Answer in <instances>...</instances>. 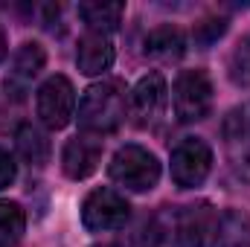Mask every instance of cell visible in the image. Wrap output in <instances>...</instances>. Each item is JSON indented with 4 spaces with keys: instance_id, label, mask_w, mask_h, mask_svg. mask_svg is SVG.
Segmentation results:
<instances>
[{
    "instance_id": "obj_19",
    "label": "cell",
    "mask_w": 250,
    "mask_h": 247,
    "mask_svg": "<svg viewBox=\"0 0 250 247\" xmlns=\"http://www.w3.org/2000/svg\"><path fill=\"white\" fill-rule=\"evenodd\" d=\"M224 32H227L224 18H204L201 23H195V44L198 47H212Z\"/></svg>"
},
{
    "instance_id": "obj_1",
    "label": "cell",
    "mask_w": 250,
    "mask_h": 247,
    "mask_svg": "<svg viewBox=\"0 0 250 247\" xmlns=\"http://www.w3.org/2000/svg\"><path fill=\"white\" fill-rule=\"evenodd\" d=\"M128 114V96H125V84L117 79H102L96 84H90L82 93L79 102V128L84 134H111L123 125Z\"/></svg>"
},
{
    "instance_id": "obj_14",
    "label": "cell",
    "mask_w": 250,
    "mask_h": 247,
    "mask_svg": "<svg viewBox=\"0 0 250 247\" xmlns=\"http://www.w3.org/2000/svg\"><path fill=\"white\" fill-rule=\"evenodd\" d=\"M15 145H18V154L23 157V163L41 169L44 163H50V140L47 134L32 123H23L15 131Z\"/></svg>"
},
{
    "instance_id": "obj_12",
    "label": "cell",
    "mask_w": 250,
    "mask_h": 247,
    "mask_svg": "<svg viewBox=\"0 0 250 247\" xmlns=\"http://www.w3.org/2000/svg\"><path fill=\"white\" fill-rule=\"evenodd\" d=\"M184 50H187V38H184V32H181L178 26H172V23L154 26V29L146 35V41H143V53H146L148 59H154V62H175V59L184 56Z\"/></svg>"
},
{
    "instance_id": "obj_8",
    "label": "cell",
    "mask_w": 250,
    "mask_h": 247,
    "mask_svg": "<svg viewBox=\"0 0 250 247\" xmlns=\"http://www.w3.org/2000/svg\"><path fill=\"white\" fill-rule=\"evenodd\" d=\"M166 102H169L166 79H163L160 73H148V76H143V79L134 84V90L128 93V117L134 120V125L148 128V125H154L163 117Z\"/></svg>"
},
{
    "instance_id": "obj_3",
    "label": "cell",
    "mask_w": 250,
    "mask_h": 247,
    "mask_svg": "<svg viewBox=\"0 0 250 247\" xmlns=\"http://www.w3.org/2000/svg\"><path fill=\"white\" fill-rule=\"evenodd\" d=\"M128 215H131V206H128L125 195H120L117 189H108V186L93 189L82 204V224L90 233L120 230V227H125Z\"/></svg>"
},
{
    "instance_id": "obj_4",
    "label": "cell",
    "mask_w": 250,
    "mask_h": 247,
    "mask_svg": "<svg viewBox=\"0 0 250 247\" xmlns=\"http://www.w3.org/2000/svg\"><path fill=\"white\" fill-rule=\"evenodd\" d=\"M212 111V82L204 70H184L175 82V117L181 123H201Z\"/></svg>"
},
{
    "instance_id": "obj_5",
    "label": "cell",
    "mask_w": 250,
    "mask_h": 247,
    "mask_svg": "<svg viewBox=\"0 0 250 247\" xmlns=\"http://www.w3.org/2000/svg\"><path fill=\"white\" fill-rule=\"evenodd\" d=\"M38 120L47 125L50 131H62L76 117V87L67 76H50L38 87Z\"/></svg>"
},
{
    "instance_id": "obj_20",
    "label": "cell",
    "mask_w": 250,
    "mask_h": 247,
    "mask_svg": "<svg viewBox=\"0 0 250 247\" xmlns=\"http://www.w3.org/2000/svg\"><path fill=\"white\" fill-rule=\"evenodd\" d=\"M15 175H18V163H15V157H12L6 148H0V189H6V186L12 184Z\"/></svg>"
},
{
    "instance_id": "obj_6",
    "label": "cell",
    "mask_w": 250,
    "mask_h": 247,
    "mask_svg": "<svg viewBox=\"0 0 250 247\" xmlns=\"http://www.w3.org/2000/svg\"><path fill=\"white\" fill-rule=\"evenodd\" d=\"M224 154L230 169L236 172V178L250 184V102L236 105L227 117H224Z\"/></svg>"
},
{
    "instance_id": "obj_15",
    "label": "cell",
    "mask_w": 250,
    "mask_h": 247,
    "mask_svg": "<svg viewBox=\"0 0 250 247\" xmlns=\"http://www.w3.org/2000/svg\"><path fill=\"white\" fill-rule=\"evenodd\" d=\"M125 15V3H82L79 6V18L87 23L90 32L108 35L114 29H120Z\"/></svg>"
},
{
    "instance_id": "obj_13",
    "label": "cell",
    "mask_w": 250,
    "mask_h": 247,
    "mask_svg": "<svg viewBox=\"0 0 250 247\" xmlns=\"http://www.w3.org/2000/svg\"><path fill=\"white\" fill-rule=\"evenodd\" d=\"M44 64H47V53H44V47L41 44H35V41H26V44H21L18 47V53H15V59H12V73H9V84H18L21 90L44 70Z\"/></svg>"
},
{
    "instance_id": "obj_10",
    "label": "cell",
    "mask_w": 250,
    "mask_h": 247,
    "mask_svg": "<svg viewBox=\"0 0 250 247\" xmlns=\"http://www.w3.org/2000/svg\"><path fill=\"white\" fill-rule=\"evenodd\" d=\"M102 160V143L93 134H76L67 140L62 151V169L70 181H84L99 169Z\"/></svg>"
},
{
    "instance_id": "obj_22",
    "label": "cell",
    "mask_w": 250,
    "mask_h": 247,
    "mask_svg": "<svg viewBox=\"0 0 250 247\" xmlns=\"http://www.w3.org/2000/svg\"><path fill=\"white\" fill-rule=\"evenodd\" d=\"M93 247H120V245H111V242H105V245H93Z\"/></svg>"
},
{
    "instance_id": "obj_7",
    "label": "cell",
    "mask_w": 250,
    "mask_h": 247,
    "mask_svg": "<svg viewBox=\"0 0 250 247\" xmlns=\"http://www.w3.org/2000/svg\"><path fill=\"white\" fill-rule=\"evenodd\" d=\"M212 169V148L198 140V137H187L172 148V181L181 189H195L207 181Z\"/></svg>"
},
{
    "instance_id": "obj_18",
    "label": "cell",
    "mask_w": 250,
    "mask_h": 247,
    "mask_svg": "<svg viewBox=\"0 0 250 247\" xmlns=\"http://www.w3.org/2000/svg\"><path fill=\"white\" fill-rule=\"evenodd\" d=\"M227 70H230L233 84H239V87H248L250 84V38L236 44V50L230 53Z\"/></svg>"
},
{
    "instance_id": "obj_16",
    "label": "cell",
    "mask_w": 250,
    "mask_h": 247,
    "mask_svg": "<svg viewBox=\"0 0 250 247\" xmlns=\"http://www.w3.org/2000/svg\"><path fill=\"white\" fill-rule=\"evenodd\" d=\"M212 247H250V215L242 209H227L218 218Z\"/></svg>"
},
{
    "instance_id": "obj_9",
    "label": "cell",
    "mask_w": 250,
    "mask_h": 247,
    "mask_svg": "<svg viewBox=\"0 0 250 247\" xmlns=\"http://www.w3.org/2000/svg\"><path fill=\"white\" fill-rule=\"evenodd\" d=\"M218 212L201 201V204H192L187 206L178 221H175V239L181 247H209L215 242V230H218Z\"/></svg>"
},
{
    "instance_id": "obj_21",
    "label": "cell",
    "mask_w": 250,
    "mask_h": 247,
    "mask_svg": "<svg viewBox=\"0 0 250 247\" xmlns=\"http://www.w3.org/2000/svg\"><path fill=\"white\" fill-rule=\"evenodd\" d=\"M6 53H9V41H6V29L0 26V62L6 59Z\"/></svg>"
},
{
    "instance_id": "obj_11",
    "label": "cell",
    "mask_w": 250,
    "mask_h": 247,
    "mask_svg": "<svg viewBox=\"0 0 250 247\" xmlns=\"http://www.w3.org/2000/svg\"><path fill=\"white\" fill-rule=\"evenodd\" d=\"M114 59H117V53H114V44H111L108 35H99V32L82 35L79 50H76V67H79V73H84V76H102V73H108L114 67Z\"/></svg>"
},
{
    "instance_id": "obj_17",
    "label": "cell",
    "mask_w": 250,
    "mask_h": 247,
    "mask_svg": "<svg viewBox=\"0 0 250 247\" xmlns=\"http://www.w3.org/2000/svg\"><path fill=\"white\" fill-rule=\"evenodd\" d=\"M26 212L15 201H0V247H15L23 239Z\"/></svg>"
},
{
    "instance_id": "obj_2",
    "label": "cell",
    "mask_w": 250,
    "mask_h": 247,
    "mask_svg": "<svg viewBox=\"0 0 250 247\" xmlns=\"http://www.w3.org/2000/svg\"><path fill=\"white\" fill-rule=\"evenodd\" d=\"M108 175L114 184H120L128 192H151L160 181V163L148 148L131 143L111 157Z\"/></svg>"
}]
</instances>
